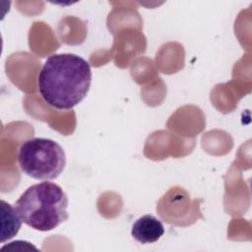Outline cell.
<instances>
[{
    "mask_svg": "<svg viewBox=\"0 0 252 252\" xmlns=\"http://www.w3.org/2000/svg\"><path fill=\"white\" fill-rule=\"evenodd\" d=\"M1 211H2V243L7 239L14 237L22 224V220L18 215L15 208H13L9 203L4 200L1 201Z\"/></svg>",
    "mask_w": 252,
    "mask_h": 252,
    "instance_id": "obj_5",
    "label": "cell"
},
{
    "mask_svg": "<svg viewBox=\"0 0 252 252\" xmlns=\"http://www.w3.org/2000/svg\"><path fill=\"white\" fill-rule=\"evenodd\" d=\"M18 162L21 170L32 178L51 180L63 171L66 157L57 142L46 138H32L20 146Z\"/></svg>",
    "mask_w": 252,
    "mask_h": 252,
    "instance_id": "obj_3",
    "label": "cell"
},
{
    "mask_svg": "<svg viewBox=\"0 0 252 252\" xmlns=\"http://www.w3.org/2000/svg\"><path fill=\"white\" fill-rule=\"evenodd\" d=\"M91 83V65L83 57L72 53L50 55L37 78L42 99L60 110H69L79 104L88 94Z\"/></svg>",
    "mask_w": 252,
    "mask_h": 252,
    "instance_id": "obj_1",
    "label": "cell"
},
{
    "mask_svg": "<svg viewBox=\"0 0 252 252\" xmlns=\"http://www.w3.org/2000/svg\"><path fill=\"white\" fill-rule=\"evenodd\" d=\"M68 197L56 183L43 181L30 186L16 201L15 209L30 227L48 231L68 219Z\"/></svg>",
    "mask_w": 252,
    "mask_h": 252,
    "instance_id": "obj_2",
    "label": "cell"
},
{
    "mask_svg": "<svg viewBox=\"0 0 252 252\" xmlns=\"http://www.w3.org/2000/svg\"><path fill=\"white\" fill-rule=\"evenodd\" d=\"M164 233L161 221L152 215H145L139 218L133 224L131 235L142 244L154 243Z\"/></svg>",
    "mask_w": 252,
    "mask_h": 252,
    "instance_id": "obj_4",
    "label": "cell"
}]
</instances>
